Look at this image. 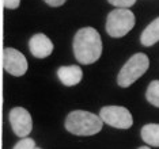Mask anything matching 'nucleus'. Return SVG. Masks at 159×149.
Segmentation results:
<instances>
[{"label":"nucleus","instance_id":"nucleus-12","mask_svg":"<svg viewBox=\"0 0 159 149\" xmlns=\"http://www.w3.org/2000/svg\"><path fill=\"white\" fill-rule=\"evenodd\" d=\"M146 99L155 107H159V80H154L148 84L146 91Z\"/></svg>","mask_w":159,"mask_h":149},{"label":"nucleus","instance_id":"nucleus-13","mask_svg":"<svg viewBox=\"0 0 159 149\" xmlns=\"http://www.w3.org/2000/svg\"><path fill=\"white\" fill-rule=\"evenodd\" d=\"M34 148H35V141L33 138L25 137L20 141H18L12 149H34Z\"/></svg>","mask_w":159,"mask_h":149},{"label":"nucleus","instance_id":"nucleus-7","mask_svg":"<svg viewBox=\"0 0 159 149\" xmlns=\"http://www.w3.org/2000/svg\"><path fill=\"white\" fill-rule=\"evenodd\" d=\"M3 67L12 76H23L27 72V60L19 50L6 48L3 50Z\"/></svg>","mask_w":159,"mask_h":149},{"label":"nucleus","instance_id":"nucleus-11","mask_svg":"<svg viewBox=\"0 0 159 149\" xmlns=\"http://www.w3.org/2000/svg\"><path fill=\"white\" fill-rule=\"evenodd\" d=\"M142 140L150 147L159 148V125L158 123H147L142 128L140 132Z\"/></svg>","mask_w":159,"mask_h":149},{"label":"nucleus","instance_id":"nucleus-4","mask_svg":"<svg viewBox=\"0 0 159 149\" xmlns=\"http://www.w3.org/2000/svg\"><path fill=\"white\" fill-rule=\"evenodd\" d=\"M136 18L128 8H116L106 18V33L113 38L126 35L135 26Z\"/></svg>","mask_w":159,"mask_h":149},{"label":"nucleus","instance_id":"nucleus-14","mask_svg":"<svg viewBox=\"0 0 159 149\" xmlns=\"http://www.w3.org/2000/svg\"><path fill=\"white\" fill-rule=\"evenodd\" d=\"M111 6L114 7H120V8H128L132 7L136 3V0H107Z\"/></svg>","mask_w":159,"mask_h":149},{"label":"nucleus","instance_id":"nucleus-10","mask_svg":"<svg viewBox=\"0 0 159 149\" xmlns=\"http://www.w3.org/2000/svg\"><path fill=\"white\" fill-rule=\"evenodd\" d=\"M159 41V16L151 22L144 28L140 35V42L143 46H152Z\"/></svg>","mask_w":159,"mask_h":149},{"label":"nucleus","instance_id":"nucleus-18","mask_svg":"<svg viewBox=\"0 0 159 149\" xmlns=\"http://www.w3.org/2000/svg\"><path fill=\"white\" fill-rule=\"evenodd\" d=\"M34 149H41V148H34Z\"/></svg>","mask_w":159,"mask_h":149},{"label":"nucleus","instance_id":"nucleus-15","mask_svg":"<svg viewBox=\"0 0 159 149\" xmlns=\"http://www.w3.org/2000/svg\"><path fill=\"white\" fill-rule=\"evenodd\" d=\"M3 4H4L6 8L15 10V8H18V7H19L20 0H3Z\"/></svg>","mask_w":159,"mask_h":149},{"label":"nucleus","instance_id":"nucleus-16","mask_svg":"<svg viewBox=\"0 0 159 149\" xmlns=\"http://www.w3.org/2000/svg\"><path fill=\"white\" fill-rule=\"evenodd\" d=\"M44 2L50 7H61L67 0H44Z\"/></svg>","mask_w":159,"mask_h":149},{"label":"nucleus","instance_id":"nucleus-17","mask_svg":"<svg viewBox=\"0 0 159 149\" xmlns=\"http://www.w3.org/2000/svg\"><path fill=\"white\" fill-rule=\"evenodd\" d=\"M137 149H151V148H148V147H140V148H137Z\"/></svg>","mask_w":159,"mask_h":149},{"label":"nucleus","instance_id":"nucleus-1","mask_svg":"<svg viewBox=\"0 0 159 149\" xmlns=\"http://www.w3.org/2000/svg\"><path fill=\"white\" fill-rule=\"evenodd\" d=\"M74 54L75 59L83 65L94 64L102 54V39L99 33L93 27L79 28L74 37Z\"/></svg>","mask_w":159,"mask_h":149},{"label":"nucleus","instance_id":"nucleus-8","mask_svg":"<svg viewBox=\"0 0 159 149\" xmlns=\"http://www.w3.org/2000/svg\"><path fill=\"white\" fill-rule=\"evenodd\" d=\"M29 49L35 59H46L53 52V42L45 34L38 33L29 39Z\"/></svg>","mask_w":159,"mask_h":149},{"label":"nucleus","instance_id":"nucleus-3","mask_svg":"<svg viewBox=\"0 0 159 149\" xmlns=\"http://www.w3.org/2000/svg\"><path fill=\"white\" fill-rule=\"evenodd\" d=\"M148 67H150V60H148L147 54L144 53H136L124 64L121 71L118 72L117 76V84L126 88L131 87L133 83L139 77L146 73Z\"/></svg>","mask_w":159,"mask_h":149},{"label":"nucleus","instance_id":"nucleus-6","mask_svg":"<svg viewBox=\"0 0 159 149\" xmlns=\"http://www.w3.org/2000/svg\"><path fill=\"white\" fill-rule=\"evenodd\" d=\"M10 123H11V128L14 130V133L18 137H27L29 134L33 130V119L31 115L26 108L23 107H14L10 111Z\"/></svg>","mask_w":159,"mask_h":149},{"label":"nucleus","instance_id":"nucleus-5","mask_svg":"<svg viewBox=\"0 0 159 149\" xmlns=\"http://www.w3.org/2000/svg\"><path fill=\"white\" fill-rule=\"evenodd\" d=\"M99 118L103 123L116 129H129L133 125V118L126 107L105 106L99 111Z\"/></svg>","mask_w":159,"mask_h":149},{"label":"nucleus","instance_id":"nucleus-9","mask_svg":"<svg viewBox=\"0 0 159 149\" xmlns=\"http://www.w3.org/2000/svg\"><path fill=\"white\" fill-rule=\"evenodd\" d=\"M57 77L64 85L74 87L83 79V72L79 65H64L57 69Z\"/></svg>","mask_w":159,"mask_h":149},{"label":"nucleus","instance_id":"nucleus-2","mask_svg":"<svg viewBox=\"0 0 159 149\" xmlns=\"http://www.w3.org/2000/svg\"><path fill=\"white\" fill-rule=\"evenodd\" d=\"M64 126L71 134L87 137L99 133L102 130L103 122L99 115L83 110H75L67 115Z\"/></svg>","mask_w":159,"mask_h":149}]
</instances>
